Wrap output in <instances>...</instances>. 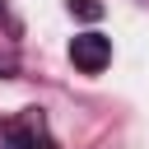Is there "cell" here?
I'll list each match as a JSON object with an SVG mask.
<instances>
[{
	"label": "cell",
	"instance_id": "cell-1",
	"mask_svg": "<svg viewBox=\"0 0 149 149\" xmlns=\"http://www.w3.org/2000/svg\"><path fill=\"white\" fill-rule=\"evenodd\" d=\"M5 149H61V144L51 140L42 112L33 107V112H23V116H14V121L5 126Z\"/></svg>",
	"mask_w": 149,
	"mask_h": 149
},
{
	"label": "cell",
	"instance_id": "cell-2",
	"mask_svg": "<svg viewBox=\"0 0 149 149\" xmlns=\"http://www.w3.org/2000/svg\"><path fill=\"white\" fill-rule=\"evenodd\" d=\"M70 61H74V70H84V74L107 70V61H112V37H102V33H79V37L70 42Z\"/></svg>",
	"mask_w": 149,
	"mask_h": 149
},
{
	"label": "cell",
	"instance_id": "cell-3",
	"mask_svg": "<svg viewBox=\"0 0 149 149\" xmlns=\"http://www.w3.org/2000/svg\"><path fill=\"white\" fill-rule=\"evenodd\" d=\"M70 14H79V19H102V5H98V0H70Z\"/></svg>",
	"mask_w": 149,
	"mask_h": 149
},
{
	"label": "cell",
	"instance_id": "cell-4",
	"mask_svg": "<svg viewBox=\"0 0 149 149\" xmlns=\"http://www.w3.org/2000/svg\"><path fill=\"white\" fill-rule=\"evenodd\" d=\"M14 70H19V65H14V56H0V79H5V74H14Z\"/></svg>",
	"mask_w": 149,
	"mask_h": 149
},
{
	"label": "cell",
	"instance_id": "cell-5",
	"mask_svg": "<svg viewBox=\"0 0 149 149\" xmlns=\"http://www.w3.org/2000/svg\"><path fill=\"white\" fill-rule=\"evenodd\" d=\"M0 9H5V0H0Z\"/></svg>",
	"mask_w": 149,
	"mask_h": 149
}]
</instances>
